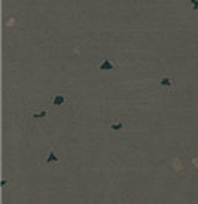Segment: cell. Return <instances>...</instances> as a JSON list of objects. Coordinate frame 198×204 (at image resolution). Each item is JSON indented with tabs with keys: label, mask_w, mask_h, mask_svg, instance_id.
<instances>
[{
	"label": "cell",
	"mask_w": 198,
	"mask_h": 204,
	"mask_svg": "<svg viewBox=\"0 0 198 204\" xmlns=\"http://www.w3.org/2000/svg\"><path fill=\"white\" fill-rule=\"evenodd\" d=\"M97 69H98L100 72H109V70H115L116 66H115L110 60H103V61H100V64L97 66Z\"/></svg>",
	"instance_id": "6da1fadb"
},
{
	"label": "cell",
	"mask_w": 198,
	"mask_h": 204,
	"mask_svg": "<svg viewBox=\"0 0 198 204\" xmlns=\"http://www.w3.org/2000/svg\"><path fill=\"white\" fill-rule=\"evenodd\" d=\"M160 85H161V88H164V89H170V88L173 86L171 79H170L168 76H162V78L160 79Z\"/></svg>",
	"instance_id": "7a4b0ae2"
},
{
	"label": "cell",
	"mask_w": 198,
	"mask_h": 204,
	"mask_svg": "<svg viewBox=\"0 0 198 204\" xmlns=\"http://www.w3.org/2000/svg\"><path fill=\"white\" fill-rule=\"evenodd\" d=\"M64 103H66V97L64 96H54L52 101H51V104H54V106H61Z\"/></svg>",
	"instance_id": "3957f363"
},
{
	"label": "cell",
	"mask_w": 198,
	"mask_h": 204,
	"mask_svg": "<svg viewBox=\"0 0 198 204\" xmlns=\"http://www.w3.org/2000/svg\"><path fill=\"white\" fill-rule=\"evenodd\" d=\"M58 161H60V158L54 152H49V155L46 156V164H49V163H58Z\"/></svg>",
	"instance_id": "277c9868"
},
{
	"label": "cell",
	"mask_w": 198,
	"mask_h": 204,
	"mask_svg": "<svg viewBox=\"0 0 198 204\" xmlns=\"http://www.w3.org/2000/svg\"><path fill=\"white\" fill-rule=\"evenodd\" d=\"M46 115H48V110L45 109V110H42V112H34V113H33V118L39 119V118H45Z\"/></svg>",
	"instance_id": "5b68a950"
},
{
	"label": "cell",
	"mask_w": 198,
	"mask_h": 204,
	"mask_svg": "<svg viewBox=\"0 0 198 204\" xmlns=\"http://www.w3.org/2000/svg\"><path fill=\"white\" fill-rule=\"evenodd\" d=\"M124 127V124L122 122H115V124H110V128L113 130V131H118V130H121Z\"/></svg>",
	"instance_id": "8992f818"
},
{
	"label": "cell",
	"mask_w": 198,
	"mask_h": 204,
	"mask_svg": "<svg viewBox=\"0 0 198 204\" xmlns=\"http://www.w3.org/2000/svg\"><path fill=\"white\" fill-rule=\"evenodd\" d=\"M191 3H192L194 11H198V0H191Z\"/></svg>",
	"instance_id": "52a82bcc"
}]
</instances>
